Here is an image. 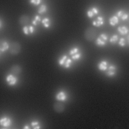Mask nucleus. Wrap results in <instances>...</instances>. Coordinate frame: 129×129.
Returning a JSON list of instances; mask_svg holds the SVG:
<instances>
[{
	"label": "nucleus",
	"mask_w": 129,
	"mask_h": 129,
	"mask_svg": "<svg viewBox=\"0 0 129 129\" xmlns=\"http://www.w3.org/2000/svg\"><path fill=\"white\" fill-rule=\"evenodd\" d=\"M97 35V31L93 27H88L85 31L84 36L86 39L88 41H91L94 40Z\"/></svg>",
	"instance_id": "f257e3e1"
},
{
	"label": "nucleus",
	"mask_w": 129,
	"mask_h": 129,
	"mask_svg": "<svg viewBox=\"0 0 129 129\" xmlns=\"http://www.w3.org/2000/svg\"><path fill=\"white\" fill-rule=\"evenodd\" d=\"M9 51L13 55L18 54L21 50V46L17 42H12L9 45Z\"/></svg>",
	"instance_id": "f03ea898"
},
{
	"label": "nucleus",
	"mask_w": 129,
	"mask_h": 129,
	"mask_svg": "<svg viewBox=\"0 0 129 129\" xmlns=\"http://www.w3.org/2000/svg\"><path fill=\"white\" fill-rule=\"evenodd\" d=\"M107 39V35L105 33H102L97 38V40H96V44L99 46H104L105 45Z\"/></svg>",
	"instance_id": "7ed1b4c3"
},
{
	"label": "nucleus",
	"mask_w": 129,
	"mask_h": 129,
	"mask_svg": "<svg viewBox=\"0 0 129 129\" xmlns=\"http://www.w3.org/2000/svg\"><path fill=\"white\" fill-rule=\"evenodd\" d=\"M99 13V10L96 7H92L88 10L87 12V15L88 18H92L94 16L97 15Z\"/></svg>",
	"instance_id": "20e7f679"
},
{
	"label": "nucleus",
	"mask_w": 129,
	"mask_h": 129,
	"mask_svg": "<svg viewBox=\"0 0 129 129\" xmlns=\"http://www.w3.org/2000/svg\"><path fill=\"white\" fill-rule=\"evenodd\" d=\"M53 109L57 113L62 112L64 110V106L60 102H56L53 104Z\"/></svg>",
	"instance_id": "39448f33"
},
{
	"label": "nucleus",
	"mask_w": 129,
	"mask_h": 129,
	"mask_svg": "<svg viewBox=\"0 0 129 129\" xmlns=\"http://www.w3.org/2000/svg\"><path fill=\"white\" fill-rule=\"evenodd\" d=\"M6 80L8 84L10 86H14L17 83L18 79L15 76L13 75V74H10L7 76Z\"/></svg>",
	"instance_id": "423d86ee"
},
{
	"label": "nucleus",
	"mask_w": 129,
	"mask_h": 129,
	"mask_svg": "<svg viewBox=\"0 0 129 129\" xmlns=\"http://www.w3.org/2000/svg\"><path fill=\"white\" fill-rule=\"evenodd\" d=\"M116 67L114 65H111L108 67L106 75L108 77H113L115 75L116 73Z\"/></svg>",
	"instance_id": "0eeeda50"
},
{
	"label": "nucleus",
	"mask_w": 129,
	"mask_h": 129,
	"mask_svg": "<svg viewBox=\"0 0 129 129\" xmlns=\"http://www.w3.org/2000/svg\"><path fill=\"white\" fill-rule=\"evenodd\" d=\"M104 24V19L102 16H98L92 22V24L93 26L99 27L102 26Z\"/></svg>",
	"instance_id": "6e6552de"
},
{
	"label": "nucleus",
	"mask_w": 129,
	"mask_h": 129,
	"mask_svg": "<svg viewBox=\"0 0 129 129\" xmlns=\"http://www.w3.org/2000/svg\"><path fill=\"white\" fill-rule=\"evenodd\" d=\"M22 72V68L19 65H14L11 68V72L12 74L18 75Z\"/></svg>",
	"instance_id": "1a4fd4ad"
},
{
	"label": "nucleus",
	"mask_w": 129,
	"mask_h": 129,
	"mask_svg": "<svg viewBox=\"0 0 129 129\" xmlns=\"http://www.w3.org/2000/svg\"><path fill=\"white\" fill-rule=\"evenodd\" d=\"M11 124V119L9 117H4L1 119L0 120V124L1 126L4 127H8Z\"/></svg>",
	"instance_id": "9d476101"
},
{
	"label": "nucleus",
	"mask_w": 129,
	"mask_h": 129,
	"mask_svg": "<svg viewBox=\"0 0 129 129\" xmlns=\"http://www.w3.org/2000/svg\"><path fill=\"white\" fill-rule=\"evenodd\" d=\"M29 18L26 15H22L19 19V22L21 25H26L29 23Z\"/></svg>",
	"instance_id": "9b49d317"
},
{
	"label": "nucleus",
	"mask_w": 129,
	"mask_h": 129,
	"mask_svg": "<svg viewBox=\"0 0 129 129\" xmlns=\"http://www.w3.org/2000/svg\"><path fill=\"white\" fill-rule=\"evenodd\" d=\"M67 95L66 93L63 91H60L57 93L55 96V98L56 100L59 101H64L67 99Z\"/></svg>",
	"instance_id": "f8f14e48"
},
{
	"label": "nucleus",
	"mask_w": 129,
	"mask_h": 129,
	"mask_svg": "<svg viewBox=\"0 0 129 129\" xmlns=\"http://www.w3.org/2000/svg\"><path fill=\"white\" fill-rule=\"evenodd\" d=\"M116 16L120 18L122 21H125L128 19V16L123 10H119L116 13Z\"/></svg>",
	"instance_id": "ddd939ff"
},
{
	"label": "nucleus",
	"mask_w": 129,
	"mask_h": 129,
	"mask_svg": "<svg viewBox=\"0 0 129 129\" xmlns=\"http://www.w3.org/2000/svg\"><path fill=\"white\" fill-rule=\"evenodd\" d=\"M117 31L121 35H125L127 34L129 31V29L125 26H119L117 28Z\"/></svg>",
	"instance_id": "4468645a"
},
{
	"label": "nucleus",
	"mask_w": 129,
	"mask_h": 129,
	"mask_svg": "<svg viewBox=\"0 0 129 129\" xmlns=\"http://www.w3.org/2000/svg\"><path fill=\"white\" fill-rule=\"evenodd\" d=\"M98 68L101 71H105L107 69V62L103 60L98 64Z\"/></svg>",
	"instance_id": "2eb2a0df"
},
{
	"label": "nucleus",
	"mask_w": 129,
	"mask_h": 129,
	"mask_svg": "<svg viewBox=\"0 0 129 129\" xmlns=\"http://www.w3.org/2000/svg\"><path fill=\"white\" fill-rule=\"evenodd\" d=\"M119 19L117 16H112L109 19V23L112 26H114L118 23Z\"/></svg>",
	"instance_id": "dca6fc26"
},
{
	"label": "nucleus",
	"mask_w": 129,
	"mask_h": 129,
	"mask_svg": "<svg viewBox=\"0 0 129 129\" xmlns=\"http://www.w3.org/2000/svg\"><path fill=\"white\" fill-rule=\"evenodd\" d=\"M9 48V45L8 43L3 40H1L0 42V50L1 51H5Z\"/></svg>",
	"instance_id": "f3484780"
},
{
	"label": "nucleus",
	"mask_w": 129,
	"mask_h": 129,
	"mask_svg": "<svg viewBox=\"0 0 129 129\" xmlns=\"http://www.w3.org/2000/svg\"><path fill=\"white\" fill-rule=\"evenodd\" d=\"M41 22L43 26L45 28H49L51 24V21L48 18H44L41 21Z\"/></svg>",
	"instance_id": "a211bd4d"
},
{
	"label": "nucleus",
	"mask_w": 129,
	"mask_h": 129,
	"mask_svg": "<svg viewBox=\"0 0 129 129\" xmlns=\"http://www.w3.org/2000/svg\"><path fill=\"white\" fill-rule=\"evenodd\" d=\"M47 11V6L45 5H41L40 7L38 9V13L39 14H43L45 13H46V12Z\"/></svg>",
	"instance_id": "6ab92c4d"
},
{
	"label": "nucleus",
	"mask_w": 129,
	"mask_h": 129,
	"mask_svg": "<svg viewBox=\"0 0 129 129\" xmlns=\"http://www.w3.org/2000/svg\"><path fill=\"white\" fill-rule=\"evenodd\" d=\"M41 22V18L38 15H36L34 17V19L32 21V23L33 25L36 26L39 24L40 22Z\"/></svg>",
	"instance_id": "aec40b11"
},
{
	"label": "nucleus",
	"mask_w": 129,
	"mask_h": 129,
	"mask_svg": "<svg viewBox=\"0 0 129 129\" xmlns=\"http://www.w3.org/2000/svg\"><path fill=\"white\" fill-rule=\"evenodd\" d=\"M118 39V35L116 34H114L111 37V38L109 39V41L112 44H115L117 42Z\"/></svg>",
	"instance_id": "412c9836"
},
{
	"label": "nucleus",
	"mask_w": 129,
	"mask_h": 129,
	"mask_svg": "<svg viewBox=\"0 0 129 129\" xmlns=\"http://www.w3.org/2000/svg\"><path fill=\"white\" fill-rule=\"evenodd\" d=\"M67 58V56L66 55H63L62 57H61L58 60V63L60 66H62L64 64L66 59Z\"/></svg>",
	"instance_id": "4be33fe9"
},
{
	"label": "nucleus",
	"mask_w": 129,
	"mask_h": 129,
	"mask_svg": "<svg viewBox=\"0 0 129 129\" xmlns=\"http://www.w3.org/2000/svg\"><path fill=\"white\" fill-rule=\"evenodd\" d=\"M72 63V60L70 58H68L66 59L64 63V67L65 68H69L70 67L71 64Z\"/></svg>",
	"instance_id": "5701e85b"
},
{
	"label": "nucleus",
	"mask_w": 129,
	"mask_h": 129,
	"mask_svg": "<svg viewBox=\"0 0 129 129\" xmlns=\"http://www.w3.org/2000/svg\"><path fill=\"white\" fill-rule=\"evenodd\" d=\"M125 40L124 38H120L119 42H118V44L121 47H124L125 46Z\"/></svg>",
	"instance_id": "b1692460"
},
{
	"label": "nucleus",
	"mask_w": 129,
	"mask_h": 129,
	"mask_svg": "<svg viewBox=\"0 0 129 129\" xmlns=\"http://www.w3.org/2000/svg\"><path fill=\"white\" fill-rule=\"evenodd\" d=\"M23 31L24 33L26 35H29L30 32V29H29V26H25L23 28Z\"/></svg>",
	"instance_id": "393cba45"
},
{
	"label": "nucleus",
	"mask_w": 129,
	"mask_h": 129,
	"mask_svg": "<svg viewBox=\"0 0 129 129\" xmlns=\"http://www.w3.org/2000/svg\"><path fill=\"white\" fill-rule=\"evenodd\" d=\"M78 52H79V48H77V47H75V48H74L73 49H72L70 51L69 54L71 55H74V54H76V53H77Z\"/></svg>",
	"instance_id": "a878e982"
},
{
	"label": "nucleus",
	"mask_w": 129,
	"mask_h": 129,
	"mask_svg": "<svg viewBox=\"0 0 129 129\" xmlns=\"http://www.w3.org/2000/svg\"><path fill=\"white\" fill-rule=\"evenodd\" d=\"M41 2L42 0H30V3L35 6L39 5Z\"/></svg>",
	"instance_id": "bb28decb"
},
{
	"label": "nucleus",
	"mask_w": 129,
	"mask_h": 129,
	"mask_svg": "<svg viewBox=\"0 0 129 129\" xmlns=\"http://www.w3.org/2000/svg\"><path fill=\"white\" fill-rule=\"evenodd\" d=\"M81 56V53L78 52V53L72 55V58L74 60H76V59H79L80 58Z\"/></svg>",
	"instance_id": "cd10ccee"
},
{
	"label": "nucleus",
	"mask_w": 129,
	"mask_h": 129,
	"mask_svg": "<svg viewBox=\"0 0 129 129\" xmlns=\"http://www.w3.org/2000/svg\"><path fill=\"white\" fill-rule=\"evenodd\" d=\"M38 122L37 121H33L31 122V125L33 127L34 129H37V128H40V127L38 126Z\"/></svg>",
	"instance_id": "c85d7f7f"
},
{
	"label": "nucleus",
	"mask_w": 129,
	"mask_h": 129,
	"mask_svg": "<svg viewBox=\"0 0 129 129\" xmlns=\"http://www.w3.org/2000/svg\"><path fill=\"white\" fill-rule=\"evenodd\" d=\"M29 29H30V32L31 34H32L34 31V28L32 26H29Z\"/></svg>",
	"instance_id": "c756f323"
},
{
	"label": "nucleus",
	"mask_w": 129,
	"mask_h": 129,
	"mask_svg": "<svg viewBox=\"0 0 129 129\" xmlns=\"http://www.w3.org/2000/svg\"><path fill=\"white\" fill-rule=\"evenodd\" d=\"M24 129H28V128H29V127L28 126H25L24 127Z\"/></svg>",
	"instance_id": "7c9ffc66"
},
{
	"label": "nucleus",
	"mask_w": 129,
	"mask_h": 129,
	"mask_svg": "<svg viewBox=\"0 0 129 129\" xmlns=\"http://www.w3.org/2000/svg\"><path fill=\"white\" fill-rule=\"evenodd\" d=\"M127 42H128V43L129 44V35L127 36Z\"/></svg>",
	"instance_id": "2f4dec72"
}]
</instances>
